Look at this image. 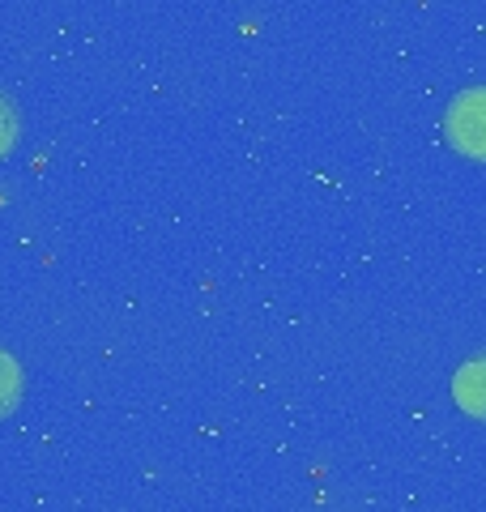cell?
Here are the masks:
<instances>
[{"label":"cell","instance_id":"obj_1","mask_svg":"<svg viewBox=\"0 0 486 512\" xmlns=\"http://www.w3.org/2000/svg\"><path fill=\"white\" fill-rule=\"evenodd\" d=\"M444 137L452 141V150L486 163V86H469L444 111Z\"/></svg>","mask_w":486,"mask_h":512},{"label":"cell","instance_id":"obj_2","mask_svg":"<svg viewBox=\"0 0 486 512\" xmlns=\"http://www.w3.org/2000/svg\"><path fill=\"white\" fill-rule=\"evenodd\" d=\"M452 397H457V406L469 419L486 423V355H474L461 367L457 380H452Z\"/></svg>","mask_w":486,"mask_h":512},{"label":"cell","instance_id":"obj_3","mask_svg":"<svg viewBox=\"0 0 486 512\" xmlns=\"http://www.w3.org/2000/svg\"><path fill=\"white\" fill-rule=\"evenodd\" d=\"M22 402V367L13 363V355L0 350V419H9Z\"/></svg>","mask_w":486,"mask_h":512},{"label":"cell","instance_id":"obj_4","mask_svg":"<svg viewBox=\"0 0 486 512\" xmlns=\"http://www.w3.org/2000/svg\"><path fill=\"white\" fill-rule=\"evenodd\" d=\"M18 137H22V120H18V111H13V103L0 94V158L18 146Z\"/></svg>","mask_w":486,"mask_h":512}]
</instances>
